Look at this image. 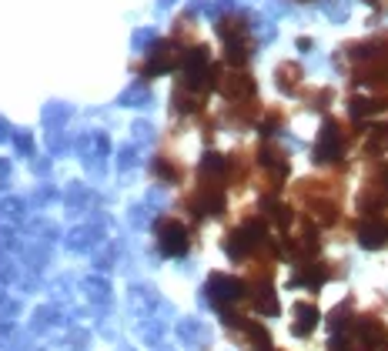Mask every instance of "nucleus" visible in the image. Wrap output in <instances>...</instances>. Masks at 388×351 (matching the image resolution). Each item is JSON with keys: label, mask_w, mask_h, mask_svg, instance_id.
Listing matches in <instances>:
<instances>
[{"label": "nucleus", "mask_w": 388, "mask_h": 351, "mask_svg": "<svg viewBox=\"0 0 388 351\" xmlns=\"http://www.w3.org/2000/svg\"><path fill=\"white\" fill-rule=\"evenodd\" d=\"M157 241H161V251L164 254H184L188 251V231H184V225H178V221H164V225L157 227Z\"/></svg>", "instance_id": "obj_1"}, {"label": "nucleus", "mask_w": 388, "mask_h": 351, "mask_svg": "<svg viewBox=\"0 0 388 351\" xmlns=\"http://www.w3.org/2000/svg\"><path fill=\"white\" fill-rule=\"evenodd\" d=\"M358 244L362 248H385L388 244V225L385 221H378V218H372V221H362L358 225Z\"/></svg>", "instance_id": "obj_2"}, {"label": "nucleus", "mask_w": 388, "mask_h": 351, "mask_svg": "<svg viewBox=\"0 0 388 351\" xmlns=\"http://www.w3.org/2000/svg\"><path fill=\"white\" fill-rule=\"evenodd\" d=\"M207 295L214 304H224V301H234L241 298V281H234V278H224V275H214L207 281Z\"/></svg>", "instance_id": "obj_3"}, {"label": "nucleus", "mask_w": 388, "mask_h": 351, "mask_svg": "<svg viewBox=\"0 0 388 351\" xmlns=\"http://www.w3.org/2000/svg\"><path fill=\"white\" fill-rule=\"evenodd\" d=\"M338 150H341V141H338V127L328 121L322 131V141H318V161H335Z\"/></svg>", "instance_id": "obj_4"}, {"label": "nucleus", "mask_w": 388, "mask_h": 351, "mask_svg": "<svg viewBox=\"0 0 388 351\" xmlns=\"http://www.w3.org/2000/svg\"><path fill=\"white\" fill-rule=\"evenodd\" d=\"M295 314H298V321H295V335H308L311 328L318 325V311H315L311 304H298Z\"/></svg>", "instance_id": "obj_5"}]
</instances>
